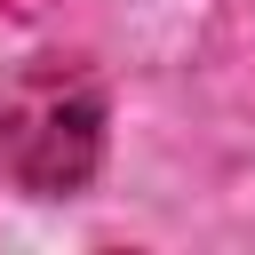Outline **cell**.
<instances>
[{"label": "cell", "mask_w": 255, "mask_h": 255, "mask_svg": "<svg viewBox=\"0 0 255 255\" xmlns=\"http://www.w3.org/2000/svg\"><path fill=\"white\" fill-rule=\"evenodd\" d=\"M96 120L104 112H96V88L88 80L40 72V80H24L0 104V143H8V159H16L24 183L64 191V183H80L96 167Z\"/></svg>", "instance_id": "obj_1"}]
</instances>
